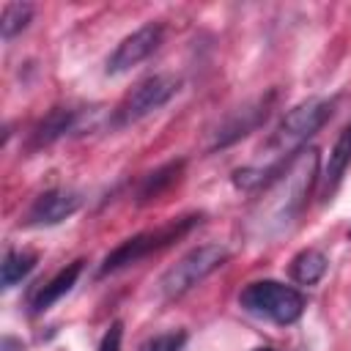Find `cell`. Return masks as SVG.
I'll return each mask as SVG.
<instances>
[{
  "label": "cell",
  "instance_id": "1",
  "mask_svg": "<svg viewBox=\"0 0 351 351\" xmlns=\"http://www.w3.org/2000/svg\"><path fill=\"white\" fill-rule=\"evenodd\" d=\"M315 181H318V151L302 148L263 184L266 189L250 211V230L258 236H271L288 228L304 208Z\"/></svg>",
  "mask_w": 351,
  "mask_h": 351
},
{
  "label": "cell",
  "instance_id": "2",
  "mask_svg": "<svg viewBox=\"0 0 351 351\" xmlns=\"http://www.w3.org/2000/svg\"><path fill=\"white\" fill-rule=\"evenodd\" d=\"M239 307L255 318H266L277 326L296 324L307 307L304 293L277 280H255L239 293Z\"/></svg>",
  "mask_w": 351,
  "mask_h": 351
},
{
  "label": "cell",
  "instance_id": "3",
  "mask_svg": "<svg viewBox=\"0 0 351 351\" xmlns=\"http://www.w3.org/2000/svg\"><path fill=\"white\" fill-rule=\"evenodd\" d=\"M230 258L225 244H200L195 250H189L186 255H181L162 277H159V293L165 299H181L184 293H189L195 285H200L208 274H214L219 266H225Z\"/></svg>",
  "mask_w": 351,
  "mask_h": 351
},
{
  "label": "cell",
  "instance_id": "4",
  "mask_svg": "<svg viewBox=\"0 0 351 351\" xmlns=\"http://www.w3.org/2000/svg\"><path fill=\"white\" fill-rule=\"evenodd\" d=\"M195 222H200V217H184V219H176L159 230H145V233H137L132 239H123L99 266V277H107V274H115L126 266H134L137 261H143L145 255L167 247L170 241H176L178 236H184Z\"/></svg>",
  "mask_w": 351,
  "mask_h": 351
},
{
  "label": "cell",
  "instance_id": "5",
  "mask_svg": "<svg viewBox=\"0 0 351 351\" xmlns=\"http://www.w3.org/2000/svg\"><path fill=\"white\" fill-rule=\"evenodd\" d=\"M178 88H181V80L176 74H151V77H145L115 107V123L126 126V123L143 121L145 115H151L159 107H165L178 93Z\"/></svg>",
  "mask_w": 351,
  "mask_h": 351
},
{
  "label": "cell",
  "instance_id": "6",
  "mask_svg": "<svg viewBox=\"0 0 351 351\" xmlns=\"http://www.w3.org/2000/svg\"><path fill=\"white\" fill-rule=\"evenodd\" d=\"M271 104H274V90L266 93V96H261V99H255V101H247V104L236 107V110L214 129L208 148H211V151L228 148V145H233L236 140H241V137H247L250 132H255V129L269 118Z\"/></svg>",
  "mask_w": 351,
  "mask_h": 351
},
{
  "label": "cell",
  "instance_id": "7",
  "mask_svg": "<svg viewBox=\"0 0 351 351\" xmlns=\"http://www.w3.org/2000/svg\"><path fill=\"white\" fill-rule=\"evenodd\" d=\"M162 36H165V33H162V25H156V22H148V25L137 27L134 33H129V36L112 49V55L107 58L104 71H107V74H123V71L134 69L137 63H143L148 55L156 52V47L162 44Z\"/></svg>",
  "mask_w": 351,
  "mask_h": 351
},
{
  "label": "cell",
  "instance_id": "8",
  "mask_svg": "<svg viewBox=\"0 0 351 351\" xmlns=\"http://www.w3.org/2000/svg\"><path fill=\"white\" fill-rule=\"evenodd\" d=\"M82 206V195L74 189H47L41 192L25 214V225L30 228H49L69 219Z\"/></svg>",
  "mask_w": 351,
  "mask_h": 351
},
{
  "label": "cell",
  "instance_id": "9",
  "mask_svg": "<svg viewBox=\"0 0 351 351\" xmlns=\"http://www.w3.org/2000/svg\"><path fill=\"white\" fill-rule=\"evenodd\" d=\"M96 110H77V107H55L49 110L33 129L30 134V148H44V145H52L55 140L66 137V134H74L80 132L85 123H88V115H93Z\"/></svg>",
  "mask_w": 351,
  "mask_h": 351
},
{
  "label": "cell",
  "instance_id": "10",
  "mask_svg": "<svg viewBox=\"0 0 351 351\" xmlns=\"http://www.w3.org/2000/svg\"><path fill=\"white\" fill-rule=\"evenodd\" d=\"M80 274H82V261H74V263H69L66 269H60L52 280H47V282L38 288V293L33 296V302H30L33 313H44V310H49L55 302H60V299L77 285Z\"/></svg>",
  "mask_w": 351,
  "mask_h": 351
},
{
  "label": "cell",
  "instance_id": "11",
  "mask_svg": "<svg viewBox=\"0 0 351 351\" xmlns=\"http://www.w3.org/2000/svg\"><path fill=\"white\" fill-rule=\"evenodd\" d=\"M348 165H351V123L340 132L335 148L329 151V162H326V170L321 176V192L324 195H332L335 192V186L340 184V178H343V173H346Z\"/></svg>",
  "mask_w": 351,
  "mask_h": 351
},
{
  "label": "cell",
  "instance_id": "12",
  "mask_svg": "<svg viewBox=\"0 0 351 351\" xmlns=\"http://www.w3.org/2000/svg\"><path fill=\"white\" fill-rule=\"evenodd\" d=\"M326 263H329V261H326V255H324L321 250L307 247V250H302V252L293 255V261H291V277H293L299 285H315V282L324 277Z\"/></svg>",
  "mask_w": 351,
  "mask_h": 351
},
{
  "label": "cell",
  "instance_id": "13",
  "mask_svg": "<svg viewBox=\"0 0 351 351\" xmlns=\"http://www.w3.org/2000/svg\"><path fill=\"white\" fill-rule=\"evenodd\" d=\"M36 252L27 250H8L3 258V288H14L19 280H25L36 266Z\"/></svg>",
  "mask_w": 351,
  "mask_h": 351
},
{
  "label": "cell",
  "instance_id": "14",
  "mask_svg": "<svg viewBox=\"0 0 351 351\" xmlns=\"http://www.w3.org/2000/svg\"><path fill=\"white\" fill-rule=\"evenodd\" d=\"M33 16V5L30 3H8L3 5V16H0V33L5 41H11L16 33H22L30 25Z\"/></svg>",
  "mask_w": 351,
  "mask_h": 351
},
{
  "label": "cell",
  "instance_id": "15",
  "mask_svg": "<svg viewBox=\"0 0 351 351\" xmlns=\"http://www.w3.org/2000/svg\"><path fill=\"white\" fill-rule=\"evenodd\" d=\"M181 167H184V162H170V165H165V167L148 173L145 181H143V186H140V200H151V197H156L162 189H167V186L178 178Z\"/></svg>",
  "mask_w": 351,
  "mask_h": 351
},
{
  "label": "cell",
  "instance_id": "16",
  "mask_svg": "<svg viewBox=\"0 0 351 351\" xmlns=\"http://www.w3.org/2000/svg\"><path fill=\"white\" fill-rule=\"evenodd\" d=\"M186 343V332H162L148 337L137 351H184Z\"/></svg>",
  "mask_w": 351,
  "mask_h": 351
},
{
  "label": "cell",
  "instance_id": "17",
  "mask_svg": "<svg viewBox=\"0 0 351 351\" xmlns=\"http://www.w3.org/2000/svg\"><path fill=\"white\" fill-rule=\"evenodd\" d=\"M121 337H123L121 321L110 324V329L104 332V337H101V343H99V351H121Z\"/></svg>",
  "mask_w": 351,
  "mask_h": 351
},
{
  "label": "cell",
  "instance_id": "18",
  "mask_svg": "<svg viewBox=\"0 0 351 351\" xmlns=\"http://www.w3.org/2000/svg\"><path fill=\"white\" fill-rule=\"evenodd\" d=\"M3 351H22V346H19L14 337H5V340H3Z\"/></svg>",
  "mask_w": 351,
  "mask_h": 351
},
{
  "label": "cell",
  "instance_id": "19",
  "mask_svg": "<svg viewBox=\"0 0 351 351\" xmlns=\"http://www.w3.org/2000/svg\"><path fill=\"white\" fill-rule=\"evenodd\" d=\"M255 351H274V348H269V346H263V348H255Z\"/></svg>",
  "mask_w": 351,
  "mask_h": 351
}]
</instances>
